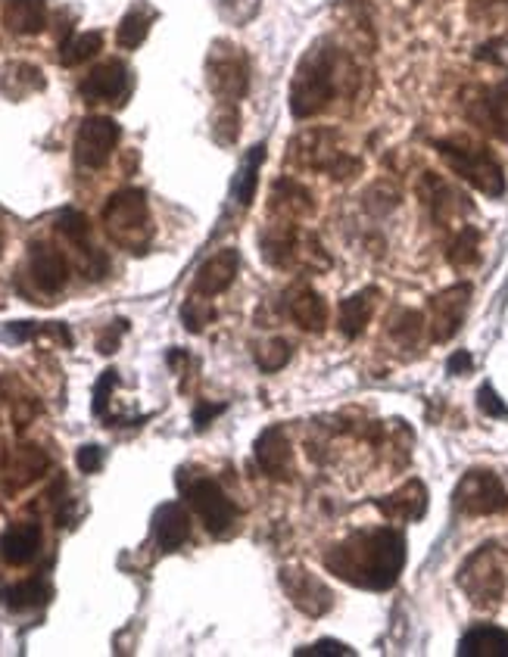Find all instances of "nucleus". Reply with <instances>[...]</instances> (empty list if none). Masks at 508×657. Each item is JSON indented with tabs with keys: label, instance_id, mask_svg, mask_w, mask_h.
Listing matches in <instances>:
<instances>
[{
	"label": "nucleus",
	"instance_id": "31",
	"mask_svg": "<svg viewBox=\"0 0 508 657\" xmlns=\"http://www.w3.org/2000/svg\"><path fill=\"white\" fill-rule=\"evenodd\" d=\"M266 162V144H256L250 147V154L241 159V169L234 175V187H231V199L241 206V209H250L253 199H256V191H259V169Z\"/></svg>",
	"mask_w": 508,
	"mask_h": 657
},
{
	"label": "nucleus",
	"instance_id": "5",
	"mask_svg": "<svg viewBox=\"0 0 508 657\" xmlns=\"http://www.w3.org/2000/svg\"><path fill=\"white\" fill-rule=\"evenodd\" d=\"M178 489H181L184 502L194 508V514L213 536H228L234 530L238 504L228 499V492L221 489L219 480L197 474V471H181L178 474Z\"/></svg>",
	"mask_w": 508,
	"mask_h": 657
},
{
	"label": "nucleus",
	"instance_id": "41",
	"mask_svg": "<svg viewBox=\"0 0 508 657\" xmlns=\"http://www.w3.org/2000/svg\"><path fill=\"white\" fill-rule=\"evenodd\" d=\"M119 384V374L112 372H104L100 374V380H97V387H94V415L97 417H104L107 415V405H110V393H112V387Z\"/></svg>",
	"mask_w": 508,
	"mask_h": 657
},
{
	"label": "nucleus",
	"instance_id": "3",
	"mask_svg": "<svg viewBox=\"0 0 508 657\" xmlns=\"http://www.w3.org/2000/svg\"><path fill=\"white\" fill-rule=\"evenodd\" d=\"M104 224L116 246L137 253V256L147 253V246L154 241V219H150L147 194L137 187L116 191L104 206Z\"/></svg>",
	"mask_w": 508,
	"mask_h": 657
},
{
	"label": "nucleus",
	"instance_id": "27",
	"mask_svg": "<svg viewBox=\"0 0 508 657\" xmlns=\"http://www.w3.org/2000/svg\"><path fill=\"white\" fill-rule=\"evenodd\" d=\"M421 197L427 203L434 221H449L452 219V212L468 209V203H464L440 175H434V172H424V178H421Z\"/></svg>",
	"mask_w": 508,
	"mask_h": 657
},
{
	"label": "nucleus",
	"instance_id": "38",
	"mask_svg": "<svg viewBox=\"0 0 508 657\" xmlns=\"http://www.w3.org/2000/svg\"><path fill=\"white\" fill-rule=\"evenodd\" d=\"M238 125H241L238 107H221V112L216 115V125H213V134H216V141H219L221 147H231L238 141V132H241Z\"/></svg>",
	"mask_w": 508,
	"mask_h": 657
},
{
	"label": "nucleus",
	"instance_id": "40",
	"mask_svg": "<svg viewBox=\"0 0 508 657\" xmlns=\"http://www.w3.org/2000/svg\"><path fill=\"white\" fill-rule=\"evenodd\" d=\"M340 657V655H355L350 645H343V642H337V638H318V642H312V645H303V648H297V657Z\"/></svg>",
	"mask_w": 508,
	"mask_h": 657
},
{
	"label": "nucleus",
	"instance_id": "34",
	"mask_svg": "<svg viewBox=\"0 0 508 657\" xmlns=\"http://www.w3.org/2000/svg\"><path fill=\"white\" fill-rule=\"evenodd\" d=\"M477 246H481V231L468 224V228H462V231L452 238L449 250H446V259L456 265V268H468V265H474L481 259Z\"/></svg>",
	"mask_w": 508,
	"mask_h": 657
},
{
	"label": "nucleus",
	"instance_id": "10",
	"mask_svg": "<svg viewBox=\"0 0 508 657\" xmlns=\"http://www.w3.org/2000/svg\"><path fill=\"white\" fill-rule=\"evenodd\" d=\"M281 586H285L288 598L293 601V608H300L306 617H325L334 608L331 586L322 576H315L312 570L300 568V564L281 568Z\"/></svg>",
	"mask_w": 508,
	"mask_h": 657
},
{
	"label": "nucleus",
	"instance_id": "26",
	"mask_svg": "<svg viewBox=\"0 0 508 657\" xmlns=\"http://www.w3.org/2000/svg\"><path fill=\"white\" fill-rule=\"evenodd\" d=\"M45 72L35 66V63L16 60V63H7V66L0 69V94L7 100H25L28 94L45 90Z\"/></svg>",
	"mask_w": 508,
	"mask_h": 657
},
{
	"label": "nucleus",
	"instance_id": "13",
	"mask_svg": "<svg viewBox=\"0 0 508 657\" xmlns=\"http://www.w3.org/2000/svg\"><path fill=\"white\" fill-rule=\"evenodd\" d=\"M28 278L38 293L57 296L69 281L66 256L50 243H32L28 246Z\"/></svg>",
	"mask_w": 508,
	"mask_h": 657
},
{
	"label": "nucleus",
	"instance_id": "29",
	"mask_svg": "<svg viewBox=\"0 0 508 657\" xmlns=\"http://www.w3.org/2000/svg\"><path fill=\"white\" fill-rule=\"evenodd\" d=\"M156 16H159V13H156L147 0H137L132 10L122 16L119 28H116V45L122 47V50H137V47L147 41L150 25L156 23Z\"/></svg>",
	"mask_w": 508,
	"mask_h": 657
},
{
	"label": "nucleus",
	"instance_id": "14",
	"mask_svg": "<svg viewBox=\"0 0 508 657\" xmlns=\"http://www.w3.org/2000/svg\"><path fill=\"white\" fill-rule=\"evenodd\" d=\"M241 271V253L225 246L219 253H213L206 263L199 265L197 275H194V284H191V296H203V300H213L225 293L228 287L234 284Z\"/></svg>",
	"mask_w": 508,
	"mask_h": 657
},
{
	"label": "nucleus",
	"instance_id": "37",
	"mask_svg": "<svg viewBox=\"0 0 508 657\" xmlns=\"http://www.w3.org/2000/svg\"><path fill=\"white\" fill-rule=\"evenodd\" d=\"M181 321H184V328L191 330V333H199L209 321H216V308L206 306L203 296H194V300H188L184 308H181Z\"/></svg>",
	"mask_w": 508,
	"mask_h": 657
},
{
	"label": "nucleus",
	"instance_id": "22",
	"mask_svg": "<svg viewBox=\"0 0 508 657\" xmlns=\"http://www.w3.org/2000/svg\"><path fill=\"white\" fill-rule=\"evenodd\" d=\"M375 508L390 521H421L427 511V489L421 480H409L397 492L375 499Z\"/></svg>",
	"mask_w": 508,
	"mask_h": 657
},
{
	"label": "nucleus",
	"instance_id": "19",
	"mask_svg": "<svg viewBox=\"0 0 508 657\" xmlns=\"http://www.w3.org/2000/svg\"><path fill=\"white\" fill-rule=\"evenodd\" d=\"M253 452H256L259 467L266 471L271 480H290V474H293V464H290V439L288 430H285L281 424L266 427V430L259 434V439H256Z\"/></svg>",
	"mask_w": 508,
	"mask_h": 657
},
{
	"label": "nucleus",
	"instance_id": "23",
	"mask_svg": "<svg viewBox=\"0 0 508 657\" xmlns=\"http://www.w3.org/2000/svg\"><path fill=\"white\" fill-rule=\"evenodd\" d=\"M288 312L290 318L310 333H322L328 325V306H325L322 293H315L306 284H297L293 290H288Z\"/></svg>",
	"mask_w": 508,
	"mask_h": 657
},
{
	"label": "nucleus",
	"instance_id": "24",
	"mask_svg": "<svg viewBox=\"0 0 508 657\" xmlns=\"http://www.w3.org/2000/svg\"><path fill=\"white\" fill-rule=\"evenodd\" d=\"M268 209H271V219L297 221L303 219V216H310L312 209H315V203H312V194L303 184H297V181H290V178H281V181L271 187V203H268Z\"/></svg>",
	"mask_w": 508,
	"mask_h": 657
},
{
	"label": "nucleus",
	"instance_id": "46",
	"mask_svg": "<svg viewBox=\"0 0 508 657\" xmlns=\"http://www.w3.org/2000/svg\"><path fill=\"white\" fill-rule=\"evenodd\" d=\"M471 365H474V358H471V352H456L449 362H446V372L449 374H464L471 372Z\"/></svg>",
	"mask_w": 508,
	"mask_h": 657
},
{
	"label": "nucleus",
	"instance_id": "1",
	"mask_svg": "<svg viewBox=\"0 0 508 657\" xmlns=\"http://www.w3.org/2000/svg\"><path fill=\"white\" fill-rule=\"evenodd\" d=\"M325 568L355 589L387 592L406 568V539L394 526L355 530L325 555Z\"/></svg>",
	"mask_w": 508,
	"mask_h": 657
},
{
	"label": "nucleus",
	"instance_id": "25",
	"mask_svg": "<svg viewBox=\"0 0 508 657\" xmlns=\"http://www.w3.org/2000/svg\"><path fill=\"white\" fill-rule=\"evenodd\" d=\"M377 296H380L377 287H365V290H359V293L347 296V300L340 303L337 328H340V333H343L347 340H355L362 330L368 328V321H372V315H375Z\"/></svg>",
	"mask_w": 508,
	"mask_h": 657
},
{
	"label": "nucleus",
	"instance_id": "33",
	"mask_svg": "<svg viewBox=\"0 0 508 657\" xmlns=\"http://www.w3.org/2000/svg\"><path fill=\"white\" fill-rule=\"evenodd\" d=\"M100 50H104V35L100 32H82V35H69L60 45L57 60H60V66H82L90 57H97Z\"/></svg>",
	"mask_w": 508,
	"mask_h": 657
},
{
	"label": "nucleus",
	"instance_id": "9",
	"mask_svg": "<svg viewBox=\"0 0 508 657\" xmlns=\"http://www.w3.org/2000/svg\"><path fill=\"white\" fill-rule=\"evenodd\" d=\"M122 129L110 115H88L75 132V162L82 169H104L119 147Z\"/></svg>",
	"mask_w": 508,
	"mask_h": 657
},
{
	"label": "nucleus",
	"instance_id": "47",
	"mask_svg": "<svg viewBox=\"0 0 508 657\" xmlns=\"http://www.w3.org/2000/svg\"><path fill=\"white\" fill-rule=\"evenodd\" d=\"M0 256H3V231H0Z\"/></svg>",
	"mask_w": 508,
	"mask_h": 657
},
{
	"label": "nucleus",
	"instance_id": "32",
	"mask_svg": "<svg viewBox=\"0 0 508 657\" xmlns=\"http://www.w3.org/2000/svg\"><path fill=\"white\" fill-rule=\"evenodd\" d=\"M50 583L41 580V576H32V580H20L13 586H3L0 589V598L10 611H35V608H45L50 601Z\"/></svg>",
	"mask_w": 508,
	"mask_h": 657
},
{
	"label": "nucleus",
	"instance_id": "15",
	"mask_svg": "<svg viewBox=\"0 0 508 657\" xmlns=\"http://www.w3.org/2000/svg\"><path fill=\"white\" fill-rule=\"evenodd\" d=\"M50 467V459L41 446H32V442H20V446H10L7 455H3V477H7V492H20L25 486L45 477V471Z\"/></svg>",
	"mask_w": 508,
	"mask_h": 657
},
{
	"label": "nucleus",
	"instance_id": "39",
	"mask_svg": "<svg viewBox=\"0 0 508 657\" xmlns=\"http://www.w3.org/2000/svg\"><path fill=\"white\" fill-rule=\"evenodd\" d=\"M219 3V13L234 25H246L256 13H259V3L263 0H216Z\"/></svg>",
	"mask_w": 508,
	"mask_h": 657
},
{
	"label": "nucleus",
	"instance_id": "7",
	"mask_svg": "<svg viewBox=\"0 0 508 657\" xmlns=\"http://www.w3.org/2000/svg\"><path fill=\"white\" fill-rule=\"evenodd\" d=\"M206 82H209V90L221 100V107H238V100H243V94L250 88V60H246L243 47L231 45L225 38L209 47Z\"/></svg>",
	"mask_w": 508,
	"mask_h": 657
},
{
	"label": "nucleus",
	"instance_id": "2",
	"mask_svg": "<svg viewBox=\"0 0 508 657\" xmlns=\"http://www.w3.org/2000/svg\"><path fill=\"white\" fill-rule=\"evenodd\" d=\"M343 72H347L343 53L331 41L312 45L303 53L300 66L293 72V82H290V112L297 119H310V115L328 110L343 85Z\"/></svg>",
	"mask_w": 508,
	"mask_h": 657
},
{
	"label": "nucleus",
	"instance_id": "11",
	"mask_svg": "<svg viewBox=\"0 0 508 657\" xmlns=\"http://www.w3.org/2000/svg\"><path fill=\"white\" fill-rule=\"evenodd\" d=\"M78 94L85 104H125L132 94V72L122 60H107L82 78Z\"/></svg>",
	"mask_w": 508,
	"mask_h": 657
},
{
	"label": "nucleus",
	"instance_id": "44",
	"mask_svg": "<svg viewBox=\"0 0 508 657\" xmlns=\"http://www.w3.org/2000/svg\"><path fill=\"white\" fill-rule=\"evenodd\" d=\"M129 330V321H116L112 328H107L104 333H100V340H97V350L104 352V355H110V352H116V346H119V337Z\"/></svg>",
	"mask_w": 508,
	"mask_h": 657
},
{
	"label": "nucleus",
	"instance_id": "20",
	"mask_svg": "<svg viewBox=\"0 0 508 657\" xmlns=\"http://www.w3.org/2000/svg\"><path fill=\"white\" fill-rule=\"evenodd\" d=\"M263 259L275 268H290L300 256V246H303V234L297 231V221H271L268 231L263 234Z\"/></svg>",
	"mask_w": 508,
	"mask_h": 657
},
{
	"label": "nucleus",
	"instance_id": "8",
	"mask_svg": "<svg viewBox=\"0 0 508 657\" xmlns=\"http://www.w3.org/2000/svg\"><path fill=\"white\" fill-rule=\"evenodd\" d=\"M456 511L471 514V518H486V514H503L508 508V489L493 471H468L456 492H452Z\"/></svg>",
	"mask_w": 508,
	"mask_h": 657
},
{
	"label": "nucleus",
	"instance_id": "36",
	"mask_svg": "<svg viewBox=\"0 0 508 657\" xmlns=\"http://www.w3.org/2000/svg\"><path fill=\"white\" fill-rule=\"evenodd\" d=\"M290 352H293V346H290L288 340H281V337H275V340H268L266 346H259V352H256V362H259V368L263 372H281L285 365L290 362Z\"/></svg>",
	"mask_w": 508,
	"mask_h": 657
},
{
	"label": "nucleus",
	"instance_id": "45",
	"mask_svg": "<svg viewBox=\"0 0 508 657\" xmlns=\"http://www.w3.org/2000/svg\"><path fill=\"white\" fill-rule=\"evenodd\" d=\"M225 412V405H209V402H199L197 409H194V427L197 430H206L209 427V421L216 415H221Z\"/></svg>",
	"mask_w": 508,
	"mask_h": 657
},
{
	"label": "nucleus",
	"instance_id": "18",
	"mask_svg": "<svg viewBox=\"0 0 508 657\" xmlns=\"http://www.w3.org/2000/svg\"><path fill=\"white\" fill-rule=\"evenodd\" d=\"M337 134L328 132V129H315V132L300 134L290 147V156L297 166L303 169H318V172H331L334 162L340 159V150H337ZM288 156V159H290Z\"/></svg>",
	"mask_w": 508,
	"mask_h": 657
},
{
	"label": "nucleus",
	"instance_id": "4",
	"mask_svg": "<svg viewBox=\"0 0 508 657\" xmlns=\"http://www.w3.org/2000/svg\"><path fill=\"white\" fill-rule=\"evenodd\" d=\"M508 586V551L499 543H486L464 558L459 568V589L477 608H496Z\"/></svg>",
	"mask_w": 508,
	"mask_h": 657
},
{
	"label": "nucleus",
	"instance_id": "30",
	"mask_svg": "<svg viewBox=\"0 0 508 657\" xmlns=\"http://www.w3.org/2000/svg\"><path fill=\"white\" fill-rule=\"evenodd\" d=\"M459 655L462 657H508V633L499 626H471L459 642Z\"/></svg>",
	"mask_w": 508,
	"mask_h": 657
},
{
	"label": "nucleus",
	"instance_id": "35",
	"mask_svg": "<svg viewBox=\"0 0 508 657\" xmlns=\"http://www.w3.org/2000/svg\"><path fill=\"white\" fill-rule=\"evenodd\" d=\"M421 328H424V318H421L419 312L402 308L397 318H394V325H390V333H394V340L402 343V346H415L421 337Z\"/></svg>",
	"mask_w": 508,
	"mask_h": 657
},
{
	"label": "nucleus",
	"instance_id": "43",
	"mask_svg": "<svg viewBox=\"0 0 508 657\" xmlns=\"http://www.w3.org/2000/svg\"><path fill=\"white\" fill-rule=\"evenodd\" d=\"M75 464H78V471H82V474H97V471L104 467V449H100V446H94V442L82 446V449H78V455H75Z\"/></svg>",
	"mask_w": 508,
	"mask_h": 657
},
{
	"label": "nucleus",
	"instance_id": "16",
	"mask_svg": "<svg viewBox=\"0 0 508 657\" xmlns=\"http://www.w3.org/2000/svg\"><path fill=\"white\" fill-rule=\"evenodd\" d=\"M468 119L508 144V78L496 88L477 90V97L468 104Z\"/></svg>",
	"mask_w": 508,
	"mask_h": 657
},
{
	"label": "nucleus",
	"instance_id": "28",
	"mask_svg": "<svg viewBox=\"0 0 508 657\" xmlns=\"http://www.w3.org/2000/svg\"><path fill=\"white\" fill-rule=\"evenodd\" d=\"M3 25L13 35H41L47 28V3L45 0H7Z\"/></svg>",
	"mask_w": 508,
	"mask_h": 657
},
{
	"label": "nucleus",
	"instance_id": "42",
	"mask_svg": "<svg viewBox=\"0 0 508 657\" xmlns=\"http://www.w3.org/2000/svg\"><path fill=\"white\" fill-rule=\"evenodd\" d=\"M477 409H481L486 417H508V405L499 399V393H496L489 384H484V387L477 390Z\"/></svg>",
	"mask_w": 508,
	"mask_h": 657
},
{
	"label": "nucleus",
	"instance_id": "12",
	"mask_svg": "<svg viewBox=\"0 0 508 657\" xmlns=\"http://www.w3.org/2000/svg\"><path fill=\"white\" fill-rule=\"evenodd\" d=\"M471 306V284H452L431 300V340L446 343L462 328Z\"/></svg>",
	"mask_w": 508,
	"mask_h": 657
},
{
	"label": "nucleus",
	"instance_id": "21",
	"mask_svg": "<svg viewBox=\"0 0 508 657\" xmlns=\"http://www.w3.org/2000/svg\"><path fill=\"white\" fill-rule=\"evenodd\" d=\"M154 536L159 551H178L191 539V514L181 502H166L156 508Z\"/></svg>",
	"mask_w": 508,
	"mask_h": 657
},
{
	"label": "nucleus",
	"instance_id": "17",
	"mask_svg": "<svg viewBox=\"0 0 508 657\" xmlns=\"http://www.w3.org/2000/svg\"><path fill=\"white\" fill-rule=\"evenodd\" d=\"M41 546H45V533L38 521H20L0 533V558L13 568L32 564L41 555Z\"/></svg>",
	"mask_w": 508,
	"mask_h": 657
},
{
	"label": "nucleus",
	"instance_id": "6",
	"mask_svg": "<svg viewBox=\"0 0 508 657\" xmlns=\"http://www.w3.org/2000/svg\"><path fill=\"white\" fill-rule=\"evenodd\" d=\"M434 147L446 159V166L462 181H468L471 187H477L481 194H486V197H503L506 194L503 166L486 154L484 147L462 144V141H437Z\"/></svg>",
	"mask_w": 508,
	"mask_h": 657
}]
</instances>
